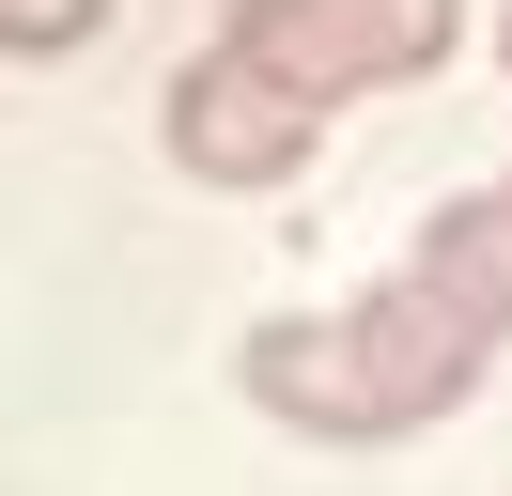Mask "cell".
<instances>
[{
	"mask_svg": "<svg viewBox=\"0 0 512 496\" xmlns=\"http://www.w3.org/2000/svg\"><path fill=\"white\" fill-rule=\"evenodd\" d=\"M311 140H326V109H311L295 78H264L233 31L171 78V171L233 186V202H249V186H295V171H311Z\"/></svg>",
	"mask_w": 512,
	"mask_h": 496,
	"instance_id": "obj_3",
	"label": "cell"
},
{
	"mask_svg": "<svg viewBox=\"0 0 512 496\" xmlns=\"http://www.w3.org/2000/svg\"><path fill=\"white\" fill-rule=\"evenodd\" d=\"M94 16H109V0H0V47H16V62H63Z\"/></svg>",
	"mask_w": 512,
	"mask_h": 496,
	"instance_id": "obj_5",
	"label": "cell"
},
{
	"mask_svg": "<svg viewBox=\"0 0 512 496\" xmlns=\"http://www.w3.org/2000/svg\"><path fill=\"white\" fill-rule=\"evenodd\" d=\"M233 372H249V403L264 419H295V434H342V450H388V434H435L450 403L497 372V341L466 326V310L435 295V279H388V295H357V310H295V326H249L233 341Z\"/></svg>",
	"mask_w": 512,
	"mask_h": 496,
	"instance_id": "obj_1",
	"label": "cell"
},
{
	"mask_svg": "<svg viewBox=\"0 0 512 496\" xmlns=\"http://www.w3.org/2000/svg\"><path fill=\"white\" fill-rule=\"evenodd\" d=\"M233 47H249L264 78H295L311 109H342V93L435 78V62L466 47V0H233Z\"/></svg>",
	"mask_w": 512,
	"mask_h": 496,
	"instance_id": "obj_2",
	"label": "cell"
},
{
	"mask_svg": "<svg viewBox=\"0 0 512 496\" xmlns=\"http://www.w3.org/2000/svg\"><path fill=\"white\" fill-rule=\"evenodd\" d=\"M419 279H435V295H450V310H466V326L512 357V171H497V186H466V202H435Z\"/></svg>",
	"mask_w": 512,
	"mask_h": 496,
	"instance_id": "obj_4",
	"label": "cell"
},
{
	"mask_svg": "<svg viewBox=\"0 0 512 496\" xmlns=\"http://www.w3.org/2000/svg\"><path fill=\"white\" fill-rule=\"evenodd\" d=\"M497 62H512V16H497Z\"/></svg>",
	"mask_w": 512,
	"mask_h": 496,
	"instance_id": "obj_6",
	"label": "cell"
}]
</instances>
